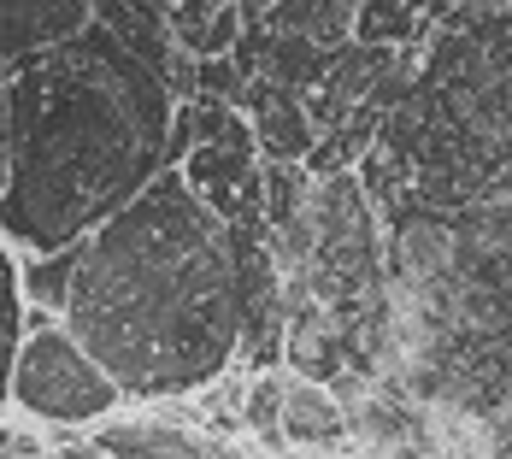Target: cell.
I'll return each instance as SVG.
<instances>
[{
    "instance_id": "obj_9",
    "label": "cell",
    "mask_w": 512,
    "mask_h": 459,
    "mask_svg": "<svg viewBox=\"0 0 512 459\" xmlns=\"http://www.w3.org/2000/svg\"><path fill=\"white\" fill-rule=\"evenodd\" d=\"M24 336V295H18V254L0 242V418H6V371Z\"/></svg>"
},
{
    "instance_id": "obj_2",
    "label": "cell",
    "mask_w": 512,
    "mask_h": 459,
    "mask_svg": "<svg viewBox=\"0 0 512 459\" xmlns=\"http://www.w3.org/2000/svg\"><path fill=\"white\" fill-rule=\"evenodd\" d=\"M171 112L177 101L95 24L12 65L0 242L18 259L83 248L165 171Z\"/></svg>"
},
{
    "instance_id": "obj_13",
    "label": "cell",
    "mask_w": 512,
    "mask_h": 459,
    "mask_svg": "<svg viewBox=\"0 0 512 459\" xmlns=\"http://www.w3.org/2000/svg\"><path fill=\"white\" fill-rule=\"evenodd\" d=\"M36 459H95V454H89V448H83V454H36Z\"/></svg>"
},
{
    "instance_id": "obj_11",
    "label": "cell",
    "mask_w": 512,
    "mask_h": 459,
    "mask_svg": "<svg viewBox=\"0 0 512 459\" xmlns=\"http://www.w3.org/2000/svg\"><path fill=\"white\" fill-rule=\"evenodd\" d=\"M6 165H12V71L0 65V189H6Z\"/></svg>"
},
{
    "instance_id": "obj_4",
    "label": "cell",
    "mask_w": 512,
    "mask_h": 459,
    "mask_svg": "<svg viewBox=\"0 0 512 459\" xmlns=\"http://www.w3.org/2000/svg\"><path fill=\"white\" fill-rule=\"evenodd\" d=\"M95 459H212V436L171 412H130L89 430Z\"/></svg>"
},
{
    "instance_id": "obj_6",
    "label": "cell",
    "mask_w": 512,
    "mask_h": 459,
    "mask_svg": "<svg viewBox=\"0 0 512 459\" xmlns=\"http://www.w3.org/2000/svg\"><path fill=\"white\" fill-rule=\"evenodd\" d=\"M277 436H283V454H342L348 448V418L336 407V395L324 383H301L289 377L283 383V418H277Z\"/></svg>"
},
{
    "instance_id": "obj_5",
    "label": "cell",
    "mask_w": 512,
    "mask_h": 459,
    "mask_svg": "<svg viewBox=\"0 0 512 459\" xmlns=\"http://www.w3.org/2000/svg\"><path fill=\"white\" fill-rule=\"evenodd\" d=\"M89 30V0H0V65H24Z\"/></svg>"
},
{
    "instance_id": "obj_3",
    "label": "cell",
    "mask_w": 512,
    "mask_h": 459,
    "mask_svg": "<svg viewBox=\"0 0 512 459\" xmlns=\"http://www.w3.org/2000/svg\"><path fill=\"white\" fill-rule=\"evenodd\" d=\"M124 395L106 383V371L71 342V330L24 306V336L6 371V412L48 424V430H95L118 418Z\"/></svg>"
},
{
    "instance_id": "obj_7",
    "label": "cell",
    "mask_w": 512,
    "mask_h": 459,
    "mask_svg": "<svg viewBox=\"0 0 512 459\" xmlns=\"http://www.w3.org/2000/svg\"><path fill=\"white\" fill-rule=\"evenodd\" d=\"M430 30V12L424 6H401V0H365L354 6V36L359 48H389V53H412Z\"/></svg>"
},
{
    "instance_id": "obj_8",
    "label": "cell",
    "mask_w": 512,
    "mask_h": 459,
    "mask_svg": "<svg viewBox=\"0 0 512 459\" xmlns=\"http://www.w3.org/2000/svg\"><path fill=\"white\" fill-rule=\"evenodd\" d=\"M283 383H289V371H259L242 383V407H236V424L254 436L259 448H271V454H283V436H277V418H283Z\"/></svg>"
},
{
    "instance_id": "obj_12",
    "label": "cell",
    "mask_w": 512,
    "mask_h": 459,
    "mask_svg": "<svg viewBox=\"0 0 512 459\" xmlns=\"http://www.w3.org/2000/svg\"><path fill=\"white\" fill-rule=\"evenodd\" d=\"M0 459H36V442L18 424H6V418H0Z\"/></svg>"
},
{
    "instance_id": "obj_1",
    "label": "cell",
    "mask_w": 512,
    "mask_h": 459,
    "mask_svg": "<svg viewBox=\"0 0 512 459\" xmlns=\"http://www.w3.org/2000/svg\"><path fill=\"white\" fill-rule=\"evenodd\" d=\"M59 324L124 401L165 407L212 395L242 348L236 248L177 171L71 248Z\"/></svg>"
},
{
    "instance_id": "obj_10",
    "label": "cell",
    "mask_w": 512,
    "mask_h": 459,
    "mask_svg": "<svg viewBox=\"0 0 512 459\" xmlns=\"http://www.w3.org/2000/svg\"><path fill=\"white\" fill-rule=\"evenodd\" d=\"M236 42H242V6H212V18H206L201 30V48H195V59H230L236 53Z\"/></svg>"
},
{
    "instance_id": "obj_14",
    "label": "cell",
    "mask_w": 512,
    "mask_h": 459,
    "mask_svg": "<svg viewBox=\"0 0 512 459\" xmlns=\"http://www.w3.org/2000/svg\"><path fill=\"white\" fill-rule=\"evenodd\" d=\"M301 459H318V454H301ZM330 459H348V454H330Z\"/></svg>"
}]
</instances>
